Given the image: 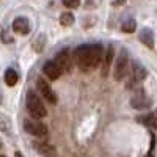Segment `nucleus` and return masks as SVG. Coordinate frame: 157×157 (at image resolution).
I'll return each instance as SVG.
<instances>
[{"label":"nucleus","mask_w":157,"mask_h":157,"mask_svg":"<svg viewBox=\"0 0 157 157\" xmlns=\"http://www.w3.org/2000/svg\"><path fill=\"white\" fill-rule=\"evenodd\" d=\"M104 58V50L101 44H85V46H78L74 52V61L77 64V68L88 72L91 69L98 68L102 63Z\"/></svg>","instance_id":"f257e3e1"},{"label":"nucleus","mask_w":157,"mask_h":157,"mask_svg":"<svg viewBox=\"0 0 157 157\" xmlns=\"http://www.w3.org/2000/svg\"><path fill=\"white\" fill-rule=\"evenodd\" d=\"M27 110L35 120H41V118H44L46 113H47L41 98L36 93H33V91H29L27 93Z\"/></svg>","instance_id":"f03ea898"},{"label":"nucleus","mask_w":157,"mask_h":157,"mask_svg":"<svg viewBox=\"0 0 157 157\" xmlns=\"http://www.w3.org/2000/svg\"><path fill=\"white\" fill-rule=\"evenodd\" d=\"M129 66H130V58L127 55V50H121L115 61V69H113V77L116 82H121L123 78L129 74Z\"/></svg>","instance_id":"7ed1b4c3"},{"label":"nucleus","mask_w":157,"mask_h":157,"mask_svg":"<svg viewBox=\"0 0 157 157\" xmlns=\"http://www.w3.org/2000/svg\"><path fill=\"white\" fill-rule=\"evenodd\" d=\"M24 129L33 137H38V138H46L47 137V126L43 124L41 121H36V120H25L24 123Z\"/></svg>","instance_id":"20e7f679"},{"label":"nucleus","mask_w":157,"mask_h":157,"mask_svg":"<svg viewBox=\"0 0 157 157\" xmlns=\"http://www.w3.org/2000/svg\"><path fill=\"white\" fill-rule=\"evenodd\" d=\"M129 74H130V80H129V85L132 86V83H140V82H143L146 78V69L143 68V64L141 63H138V61H132L130 63V71H129Z\"/></svg>","instance_id":"39448f33"},{"label":"nucleus","mask_w":157,"mask_h":157,"mask_svg":"<svg viewBox=\"0 0 157 157\" xmlns=\"http://www.w3.org/2000/svg\"><path fill=\"white\" fill-rule=\"evenodd\" d=\"M130 105L137 110H145L151 105V98L143 90H140L132 96V99H130Z\"/></svg>","instance_id":"423d86ee"},{"label":"nucleus","mask_w":157,"mask_h":157,"mask_svg":"<svg viewBox=\"0 0 157 157\" xmlns=\"http://www.w3.org/2000/svg\"><path fill=\"white\" fill-rule=\"evenodd\" d=\"M54 63L60 68L61 72H68V71H71V55H69V50H68V49L60 50L58 54L55 55Z\"/></svg>","instance_id":"0eeeda50"},{"label":"nucleus","mask_w":157,"mask_h":157,"mask_svg":"<svg viewBox=\"0 0 157 157\" xmlns=\"http://www.w3.org/2000/svg\"><path fill=\"white\" fill-rule=\"evenodd\" d=\"M38 90L41 91V94H43V98H46V101H49L50 104H55L57 102V96H55V93L52 91V88H50V85L44 80V78H38Z\"/></svg>","instance_id":"6e6552de"},{"label":"nucleus","mask_w":157,"mask_h":157,"mask_svg":"<svg viewBox=\"0 0 157 157\" xmlns=\"http://www.w3.org/2000/svg\"><path fill=\"white\" fill-rule=\"evenodd\" d=\"M13 30H14L16 33L19 35H27L30 32V21L27 17H16L14 21H13Z\"/></svg>","instance_id":"1a4fd4ad"},{"label":"nucleus","mask_w":157,"mask_h":157,"mask_svg":"<svg viewBox=\"0 0 157 157\" xmlns=\"http://www.w3.org/2000/svg\"><path fill=\"white\" fill-rule=\"evenodd\" d=\"M43 71H44V74H46V75L50 78V80H57V78L61 75V71H60V68L57 66V64H55L54 61H47V63L44 64Z\"/></svg>","instance_id":"9d476101"},{"label":"nucleus","mask_w":157,"mask_h":157,"mask_svg":"<svg viewBox=\"0 0 157 157\" xmlns=\"http://www.w3.org/2000/svg\"><path fill=\"white\" fill-rule=\"evenodd\" d=\"M140 41L143 44H146L149 49L154 47V35H152V30L151 29H143L140 32Z\"/></svg>","instance_id":"9b49d317"},{"label":"nucleus","mask_w":157,"mask_h":157,"mask_svg":"<svg viewBox=\"0 0 157 157\" xmlns=\"http://www.w3.org/2000/svg\"><path fill=\"white\" fill-rule=\"evenodd\" d=\"M112 61H113V47H109V50L105 52V57L102 58V75L105 77L110 66H112Z\"/></svg>","instance_id":"f8f14e48"},{"label":"nucleus","mask_w":157,"mask_h":157,"mask_svg":"<svg viewBox=\"0 0 157 157\" xmlns=\"http://www.w3.org/2000/svg\"><path fill=\"white\" fill-rule=\"evenodd\" d=\"M5 83L8 85V86H14L16 83H17V80H19V74L14 71V69H6L5 71Z\"/></svg>","instance_id":"ddd939ff"},{"label":"nucleus","mask_w":157,"mask_h":157,"mask_svg":"<svg viewBox=\"0 0 157 157\" xmlns=\"http://www.w3.org/2000/svg\"><path fill=\"white\" fill-rule=\"evenodd\" d=\"M0 130L5 132V134L11 132V120L3 113H0Z\"/></svg>","instance_id":"4468645a"},{"label":"nucleus","mask_w":157,"mask_h":157,"mask_svg":"<svg viewBox=\"0 0 157 157\" xmlns=\"http://www.w3.org/2000/svg\"><path fill=\"white\" fill-rule=\"evenodd\" d=\"M38 151L41 152L43 157H57V151L54 146H50V145H41L38 148Z\"/></svg>","instance_id":"2eb2a0df"},{"label":"nucleus","mask_w":157,"mask_h":157,"mask_svg":"<svg viewBox=\"0 0 157 157\" xmlns=\"http://www.w3.org/2000/svg\"><path fill=\"white\" fill-rule=\"evenodd\" d=\"M74 21H75V17H74V14H72L71 11H66V13H63V14L60 16V22L64 25V27H69V25H72Z\"/></svg>","instance_id":"dca6fc26"},{"label":"nucleus","mask_w":157,"mask_h":157,"mask_svg":"<svg viewBox=\"0 0 157 157\" xmlns=\"http://www.w3.org/2000/svg\"><path fill=\"white\" fill-rule=\"evenodd\" d=\"M135 29H137V24H135L134 19H129V21H126V22L121 25V30L126 32V33H134Z\"/></svg>","instance_id":"f3484780"},{"label":"nucleus","mask_w":157,"mask_h":157,"mask_svg":"<svg viewBox=\"0 0 157 157\" xmlns=\"http://www.w3.org/2000/svg\"><path fill=\"white\" fill-rule=\"evenodd\" d=\"M61 2L66 8H77L80 5V0H61Z\"/></svg>","instance_id":"a211bd4d"},{"label":"nucleus","mask_w":157,"mask_h":157,"mask_svg":"<svg viewBox=\"0 0 157 157\" xmlns=\"http://www.w3.org/2000/svg\"><path fill=\"white\" fill-rule=\"evenodd\" d=\"M14 157H24V155H22V154H21L19 151H16V154H14Z\"/></svg>","instance_id":"6ab92c4d"},{"label":"nucleus","mask_w":157,"mask_h":157,"mask_svg":"<svg viewBox=\"0 0 157 157\" xmlns=\"http://www.w3.org/2000/svg\"><path fill=\"white\" fill-rule=\"evenodd\" d=\"M0 157H5V155H0Z\"/></svg>","instance_id":"aec40b11"}]
</instances>
